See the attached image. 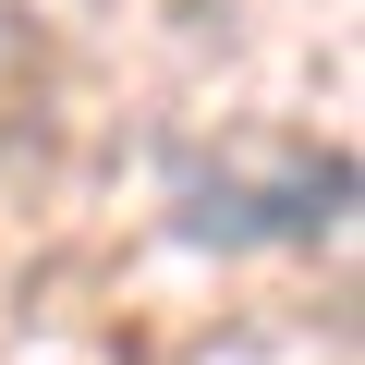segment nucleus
Here are the masks:
<instances>
[{"mask_svg": "<svg viewBox=\"0 0 365 365\" xmlns=\"http://www.w3.org/2000/svg\"><path fill=\"white\" fill-rule=\"evenodd\" d=\"M341 207H353V158L329 146V158H292L280 182H244V170H195L182 182V244H220V256H244V244H317V232H341Z\"/></svg>", "mask_w": 365, "mask_h": 365, "instance_id": "obj_1", "label": "nucleus"}]
</instances>
